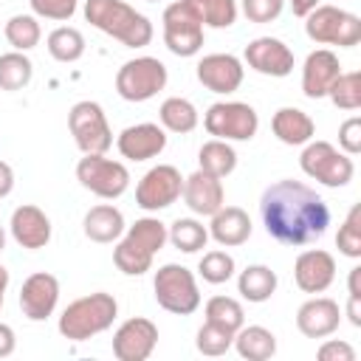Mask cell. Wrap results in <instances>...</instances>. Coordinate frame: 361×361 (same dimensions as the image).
Listing matches in <instances>:
<instances>
[{
	"instance_id": "cell-1",
	"label": "cell",
	"mask_w": 361,
	"mask_h": 361,
	"mask_svg": "<svg viewBox=\"0 0 361 361\" xmlns=\"http://www.w3.org/2000/svg\"><path fill=\"white\" fill-rule=\"evenodd\" d=\"M265 231L282 245H310L330 226V209L310 186L285 178L271 183L259 197Z\"/></svg>"
},
{
	"instance_id": "cell-2",
	"label": "cell",
	"mask_w": 361,
	"mask_h": 361,
	"mask_svg": "<svg viewBox=\"0 0 361 361\" xmlns=\"http://www.w3.org/2000/svg\"><path fill=\"white\" fill-rule=\"evenodd\" d=\"M85 20L127 48H144L152 39V23L124 0H85Z\"/></svg>"
},
{
	"instance_id": "cell-3",
	"label": "cell",
	"mask_w": 361,
	"mask_h": 361,
	"mask_svg": "<svg viewBox=\"0 0 361 361\" xmlns=\"http://www.w3.org/2000/svg\"><path fill=\"white\" fill-rule=\"evenodd\" d=\"M164 243H166V226L158 217H141L127 228V234L113 248V262L121 274L141 276L149 271L152 257L164 248Z\"/></svg>"
},
{
	"instance_id": "cell-4",
	"label": "cell",
	"mask_w": 361,
	"mask_h": 361,
	"mask_svg": "<svg viewBox=\"0 0 361 361\" xmlns=\"http://www.w3.org/2000/svg\"><path fill=\"white\" fill-rule=\"evenodd\" d=\"M118 316V302L113 293L96 290L76 302H71L59 316V333L68 341H85L90 336L104 333Z\"/></svg>"
},
{
	"instance_id": "cell-5",
	"label": "cell",
	"mask_w": 361,
	"mask_h": 361,
	"mask_svg": "<svg viewBox=\"0 0 361 361\" xmlns=\"http://www.w3.org/2000/svg\"><path fill=\"white\" fill-rule=\"evenodd\" d=\"M152 288H155V302L175 316H189L200 307V290H197L195 274L186 265H178V262L161 265L155 271Z\"/></svg>"
},
{
	"instance_id": "cell-6",
	"label": "cell",
	"mask_w": 361,
	"mask_h": 361,
	"mask_svg": "<svg viewBox=\"0 0 361 361\" xmlns=\"http://www.w3.org/2000/svg\"><path fill=\"white\" fill-rule=\"evenodd\" d=\"M305 34L319 45L353 48L361 42V20L338 6H316L305 17Z\"/></svg>"
},
{
	"instance_id": "cell-7",
	"label": "cell",
	"mask_w": 361,
	"mask_h": 361,
	"mask_svg": "<svg viewBox=\"0 0 361 361\" xmlns=\"http://www.w3.org/2000/svg\"><path fill=\"white\" fill-rule=\"evenodd\" d=\"M299 166L307 178H313L324 186H333V189L347 186L355 172L350 155L336 149L330 141H307L299 155Z\"/></svg>"
},
{
	"instance_id": "cell-8",
	"label": "cell",
	"mask_w": 361,
	"mask_h": 361,
	"mask_svg": "<svg viewBox=\"0 0 361 361\" xmlns=\"http://www.w3.org/2000/svg\"><path fill=\"white\" fill-rule=\"evenodd\" d=\"M68 127L76 147L85 155H104L113 147V130L99 102H90V99L76 102L68 113Z\"/></svg>"
},
{
	"instance_id": "cell-9",
	"label": "cell",
	"mask_w": 361,
	"mask_h": 361,
	"mask_svg": "<svg viewBox=\"0 0 361 361\" xmlns=\"http://www.w3.org/2000/svg\"><path fill=\"white\" fill-rule=\"evenodd\" d=\"M166 87V65L155 56H135L116 73V93L124 102H147Z\"/></svg>"
},
{
	"instance_id": "cell-10",
	"label": "cell",
	"mask_w": 361,
	"mask_h": 361,
	"mask_svg": "<svg viewBox=\"0 0 361 361\" xmlns=\"http://www.w3.org/2000/svg\"><path fill=\"white\" fill-rule=\"evenodd\" d=\"M203 127L223 141H251L259 130V116L245 102H214L203 116Z\"/></svg>"
},
{
	"instance_id": "cell-11",
	"label": "cell",
	"mask_w": 361,
	"mask_h": 361,
	"mask_svg": "<svg viewBox=\"0 0 361 361\" xmlns=\"http://www.w3.org/2000/svg\"><path fill=\"white\" fill-rule=\"evenodd\" d=\"M76 180L87 192H93L96 197L113 200V197H121L127 192L130 172L121 161H113V158H104V155H85L76 164Z\"/></svg>"
},
{
	"instance_id": "cell-12",
	"label": "cell",
	"mask_w": 361,
	"mask_h": 361,
	"mask_svg": "<svg viewBox=\"0 0 361 361\" xmlns=\"http://www.w3.org/2000/svg\"><path fill=\"white\" fill-rule=\"evenodd\" d=\"M164 42L175 56H195L203 48V25L183 6V0L169 3L164 8Z\"/></svg>"
},
{
	"instance_id": "cell-13",
	"label": "cell",
	"mask_w": 361,
	"mask_h": 361,
	"mask_svg": "<svg viewBox=\"0 0 361 361\" xmlns=\"http://www.w3.org/2000/svg\"><path fill=\"white\" fill-rule=\"evenodd\" d=\"M183 192V178L172 164L152 166L135 186V203L144 212H161L172 206Z\"/></svg>"
},
{
	"instance_id": "cell-14",
	"label": "cell",
	"mask_w": 361,
	"mask_h": 361,
	"mask_svg": "<svg viewBox=\"0 0 361 361\" xmlns=\"http://www.w3.org/2000/svg\"><path fill=\"white\" fill-rule=\"evenodd\" d=\"M158 344V327L144 319H127L116 333H113V355L118 361H147Z\"/></svg>"
},
{
	"instance_id": "cell-15",
	"label": "cell",
	"mask_w": 361,
	"mask_h": 361,
	"mask_svg": "<svg viewBox=\"0 0 361 361\" xmlns=\"http://www.w3.org/2000/svg\"><path fill=\"white\" fill-rule=\"evenodd\" d=\"M245 62L251 71L262 73V76H288L293 71V51L276 39V37H257L245 45Z\"/></svg>"
},
{
	"instance_id": "cell-16",
	"label": "cell",
	"mask_w": 361,
	"mask_h": 361,
	"mask_svg": "<svg viewBox=\"0 0 361 361\" xmlns=\"http://www.w3.org/2000/svg\"><path fill=\"white\" fill-rule=\"evenodd\" d=\"M59 302V279L54 274L37 271L31 274L20 288V307L23 316L31 322H45Z\"/></svg>"
},
{
	"instance_id": "cell-17",
	"label": "cell",
	"mask_w": 361,
	"mask_h": 361,
	"mask_svg": "<svg viewBox=\"0 0 361 361\" xmlns=\"http://www.w3.org/2000/svg\"><path fill=\"white\" fill-rule=\"evenodd\" d=\"M293 279L305 293H324L336 279V259L330 251L307 248L293 262Z\"/></svg>"
},
{
	"instance_id": "cell-18",
	"label": "cell",
	"mask_w": 361,
	"mask_h": 361,
	"mask_svg": "<svg viewBox=\"0 0 361 361\" xmlns=\"http://www.w3.org/2000/svg\"><path fill=\"white\" fill-rule=\"evenodd\" d=\"M341 324V307L330 296H313L299 305L296 310V327L307 338H327Z\"/></svg>"
},
{
	"instance_id": "cell-19",
	"label": "cell",
	"mask_w": 361,
	"mask_h": 361,
	"mask_svg": "<svg viewBox=\"0 0 361 361\" xmlns=\"http://www.w3.org/2000/svg\"><path fill=\"white\" fill-rule=\"evenodd\" d=\"M243 62L234 54H209L197 62V82L212 93H234L243 85Z\"/></svg>"
},
{
	"instance_id": "cell-20",
	"label": "cell",
	"mask_w": 361,
	"mask_h": 361,
	"mask_svg": "<svg viewBox=\"0 0 361 361\" xmlns=\"http://www.w3.org/2000/svg\"><path fill=\"white\" fill-rule=\"evenodd\" d=\"M116 147H118L121 158H127V161H149L164 152L166 133H164V127H158L152 121H141V124L121 130L116 138Z\"/></svg>"
},
{
	"instance_id": "cell-21",
	"label": "cell",
	"mask_w": 361,
	"mask_h": 361,
	"mask_svg": "<svg viewBox=\"0 0 361 361\" xmlns=\"http://www.w3.org/2000/svg\"><path fill=\"white\" fill-rule=\"evenodd\" d=\"M11 237L17 245L28 248V251H37V248H45L48 240H51V220L48 214L39 209V206H31V203H23L11 212Z\"/></svg>"
},
{
	"instance_id": "cell-22",
	"label": "cell",
	"mask_w": 361,
	"mask_h": 361,
	"mask_svg": "<svg viewBox=\"0 0 361 361\" xmlns=\"http://www.w3.org/2000/svg\"><path fill=\"white\" fill-rule=\"evenodd\" d=\"M341 73V62L330 48H316L307 54L302 65V93L307 99H322L327 96L330 85Z\"/></svg>"
},
{
	"instance_id": "cell-23",
	"label": "cell",
	"mask_w": 361,
	"mask_h": 361,
	"mask_svg": "<svg viewBox=\"0 0 361 361\" xmlns=\"http://www.w3.org/2000/svg\"><path fill=\"white\" fill-rule=\"evenodd\" d=\"M180 195H183L186 206L195 214H200V217H212L226 203L223 180L214 178V175H209V172H203V169H197L189 178H183V192Z\"/></svg>"
},
{
	"instance_id": "cell-24",
	"label": "cell",
	"mask_w": 361,
	"mask_h": 361,
	"mask_svg": "<svg viewBox=\"0 0 361 361\" xmlns=\"http://www.w3.org/2000/svg\"><path fill=\"white\" fill-rule=\"evenodd\" d=\"M209 237L226 248L243 245L251 237V217L240 209V206H220L212 214V226H209Z\"/></svg>"
},
{
	"instance_id": "cell-25",
	"label": "cell",
	"mask_w": 361,
	"mask_h": 361,
	"mask_svg": "<svg viewBox=\"0 0 361 361\" xmlns=\"http://www.w3.org/2000/svg\"><path fill=\"white\" fill-rule=\"evenodd\" d=\"M271 130L288 147H302V144L313 141V135H316L313 118L299 107H279L271 118Z\"/></svg>"
},
{
	"instance_id": "cell-26",
	"label": "cell",
	"mask_w": 361,
	"mask_h": 361,
	"mask_svg": "<svg viewBox=\"0 0 361 361\" xmlns=\"http://www.w3.org/2000/svg\"><path fill=\"white\" fill-rule=\"evenodd\" d=\"M82 228L85 237L93 243H113L124 234V214L110 203H99L85 214Z\"/></svg>"
},
{
	"instance_id": "cell-27",
	"label": "cell",
	"mask_w": 361,
	"mask_h": 361,
	"mask_svg": "<svg viewBox=\"0 0 361 361\" xmlns=\"http://www.w3.org/2000/svg\"><path fill=\"white\" fill-rule=\"evenodd\" d=\"M240 358H248V361H268L274 353H276V336L262 327V324H243L237 333H234V344H231Z\"/></svg>"
},
{
	"instance_id": "cell-28",
	"label": "cell",
	"mask_w": 361,
	"mask_h": 361,
	"mask_svg": "<svg viewBox=\"0 0 361 361\" xmlns=\"http://www.w3.org/2000/svg\"><path fill=\"white\" fill-rule=\"evenodd\" d=\"M276 274L268 268V265H248L245 271H240L237 276V290L243 299L248 302H268L276 290Z\"/></svg>"
},
{
	"instance_id": "cell-29",
	"label": "cell",
	"mask_w": 361,
	"mask_h": 361,
	"mask_svg": "<svg viewBox=\"0 0 361 361\" xmlns=\"http://www.w3.org/2000/svg\"><path fill=\"white\" fill-rule=\"evenodd\" d=\"M158 118H161V127H164V130L180 133V135H183V133H192V130L197 127V121H200L195 104H192L189 99H183V96H169V99H164V104H161V110H158Z\"/></svg>"
},
{
	"instance_id": "cell-30",
	"label": "cell",
	"mask_w": 361,
	"mask_h": 361,
	"mask_svg": "<svg viewBox=\"0 0 361 361\" xmlns=\"http://www.w3.org/2000/svg\"><path fill=\"white\" fill-rule=\"evenodd\" d=\"M183 6L197 17L200 25L228 28L237 20V0H183Z\"/></svg>"
},
{
	"instance_id": "cell-31",
	"label": "cell",
	"mask_w": 361,
	"mask_h": 361,
	"mask_svg": "<svg viewBox=\"0 0 361 361\" xmlns=\"http://www.w3.org/2000/svg\"><path fill=\"white\" fill-rule=\"evenodd\" d=\"M197 164H200L203 172H209V175H214V178H226V175H231L234 166H237V152H234V147H231L228 141L212 138V141H206V144L200 147Z\"/></svg>"
},
{
	"instance_id": "cell-32",
	"label": "cell",
	"mask_w": 361,
	"mask_h": 361,
	"mask_svg": "<svg viewBox=\"0 0 361 361\" xmlns=\"http://www.w3.org/2000/svg\"><path fill=\"white\" fill-rule=\"evenodd\" d=\"M166 240L183 251V254H195L200 248H206L209 243V228L203 223H197L195 217H178L169 228H166Z\"/></svg>"
},
{
	"instance_id": "cell-33",
	"label": "cell",
	"mask_w": 361,
	"mask_h": 361,
	"mask_svg": "<svg viewBox=\"0 0 361 361\" xmlns=\"http://www.w3.org/2000/svg\"><path fill=\"white\" fill-rule=\"evenodd\" d=\"M34 76V65L25 51H8L0 56V90H23Z\"/></svg>"
},
{
	"instance_id": "cell-34",
	"label": "cell",
	"mask_w": 361,
	"mask_h": 361,
	"mask_svg": "<svg viewBox=\"0 0 361 361\" xmlns=\"http://www.w3.org/2000/svg\"><path fill=\"white\" fill-rule=\"evenodd\" d=\"M48 54L56 59V62H76L82 54H85V37L79 28H71V25H59L48 34Z\"/></svg>"
},
{
	"instance_id": "cell-35",
	"label": "cell",
	"mask_w": 361,
	"mask_h": 361,
	"mask_svg": "<svg viewBox=\"0 0 361 361\" xmlns=\"http://www.w3.org/2000/svg\"><path fill=\"white\" fill-rule=\"evenodd\" d=\"M3 34H6V39L14 51H31V48L39 45L42 28H39L34 14H14V17H8Z\"/></svg>"
},
{
	"instance_id": "cell-36",
	"label": "cell",
	"mask_w": 361,
	"mask_h": 361,
	"mask_svg": "<svg viewBox=\"0 0 361 361\" xmlns=\"http://www.w3.org/2000/svg\"><path fill=\"white\" fill-rule=\"evenodd\" d=\"M206 322H214L231 333H237L243 324H245V313H243V305L231 296H212L206 302Z\"/></svg>"
},
{
	"instance_id": "cell-37",
	"label": "cell",
	"mask_w": 361,
	"mask_h": 361,
	"mask_svg": "<svg viewBox=\"0 0 361 361\" xmlns=\"http://www.w3.org/2000/svg\"><path fill=\"white\" fill-rule=\"evenodd\" d=\"M327 96L338 110H358L361 107V73L358 71H350V73L341 71L336 76V82L330 85Z\"/></svg>"
},
{
	"instance_id": "cell-38",
	"label": "cell",
	"mask_w": 361,
	"mask_h": 361,
	"mask_svg": "<svg viewBox=\"0 0 361 361\" xmlns=\"http://www.w3.org/2000/svg\"><path fill=\"white\" fill-rule=\"evenodd\" d=\"M197 274L203 276V282L209 285H223L234 276V257L226 251H206L197 262Z\"/></svg>"
},
{
	"instance_id": "cell-39",
	"label": "cell",
	"mask_w": 361,
	"mask_h": 361,
	"mask_svg": "<svg viewBox=\"0 0 361 361\" xmlns=\"http://www.w3.org/2000/svg\"><path fill=\"white\" fill-rule=\"evenodd\" d=\"M336 245H338V251H341L344 257H350V259H358V257H361V206H358V203L347 212L344 223L338 226Z\"/></svg>"
},
{
	"instance_id": "cell-40",
	"label": "cell",
	"mask_w": 361,
	"mask_h": 361,
	"mask_svg": "<svg viewBox=\"0 0 361 361\" xmlns=\"http://www.w3.org/2000/svg\"><path fill=\"white\" fill-rule=\"evenodd\" d=\"M231 344H234V333L214 322H206L195 336V347L203 355H223L231 350Z\"/></svg>"
},
{
	"instance_id": "cell-41",
	"label": "cell",
	"mask_w": 361,
	"mask_h": 361,
	"mask_svg": "<svg viewBox=\"0 0 361 361\" xmlns=\"http://www.w3.org/2000/svg\"><path fill=\"white\" fill-rule=\"evenodd\" d=\"M282 6H285V0H240V8L251 23L276 20L282 14Z\"/></svg>"
},
{
	"instance_id": "cell-42",
	"label": "cell",
	"mask_w": 361,
	"mask_h": 361,
	"mask_svg": "<svg viewBox=\"0 0 361 361\" xmlns=\"http://www.w3.org/2000/svg\"><path fill=\"white\" fill-rule=\"evenodd\" d=\"M31 11L45 20H71L76 14V0H28Z\"/></svg>"
},
{
	"instance_id": "cell-43",
	"label": "cell",
	"mask_w": 361,
	"mask_h": 361,
	"mask_svg": "<svg viewBox=\"0 0 361 361\" xmlns=\"http://www.w3.org/2000/svg\"><path fill=\"white\" fill-rule=\"evenodd\" d=\"M338 147L347 155H358L361 152V118L358 116H350L338 127Z\"/></svg>"
},
{
	"instance_id": "cell-44",
	"label": "cell",
	"mask_w": 361,
	"mask_h": 361,
	"mask_svg": "<svg viewBox=\"0 0 361 361\" xmlns=\"http://www.w3.org/2000/svg\"><path fill=\"white\" fill-rule=\"evenodd\" d=\"M316 355H319V361H355V350L347 341H338V338L324 341Z\"/></svg>"
},
{
	"instance_id": "cell-45",
	"label": "cell",
	"mask_w": 361,
	"mask_h": 361,
	"mask_svg": "<svg viewBox=\"0 0 361 361\" xmlns=\"http://www.w3.org/2000/svg\"><path fill=\"white\" fill-rule=\"evenodd\" d=\"M14 347H17V338H14V330H11L8 324H3V322H0V358H6V355H11V353H14Z\"/></svg>"
},
{
	"instance_id": "cell-46",
	"label": "cell",
	"mask_w": 361,
	"mask_h": 361,
	"mask_svg": "<svg viewBox=\"0 0 361 361\" xmlns=\"http://www.w3.org/2000/svg\"><path fill=\"white\" fill-rule=\"evenodd\" d=\"M14 189V172L6 161H0V197H6Z\"/></svg>"
},
{
	"instance_id": "cell-47",
	"label": "cell",
	"mask_w": 361,
	"mask_h": 361,
	"mask_svg": "<svg viewBox=\"0 0 361 361\" xmlns=\"http://www.w3.org/2000/svg\"><path fill=\"white\" fill-rule=\"evenodd\" d=\"M347 319L353 327H361V296H350L347 302Z\"/></svg>"
},
{
	"instance_id": "cell-48",
	"label": "cell",
	"mask_w": 361,
	"mask_h": 361,
	"mask_svg": "<svg viewBox=\"0 0 361 361\" xmlns=\"http://www.w3.org/2000/svg\"><path fill=\"white\" fill-rule=\"evenodd\" d=\"M288 3H290L293 17H307V14L319 6V0H288Z\"/></svg>"
},
{
	"instance_id": "cell-49",
	"label": "cell",
	"mask_w": 361,
	"mask_h": 361,
	"mask_svg": "<svg viewBox=\"0 0 361 361\" xmlns=\"http://www.w3.org/2000/svg\"><path fill=\"white\" fill-rule=\"evenodd\" d=\"M361 268L355 265V268H350V279H347V290H350V296H361Z\"/></svg>"
},
{
	"instance_id": "cell-50",
	"label": "cell",
	"mask_w": 361,
	"mask_h": 361,
	"mask_svg": "<svg viewBox=\"0 0 361 361\" xmlns=\"http://www.w3.org/2000/svg\"><path fill=\"white\" fill-rule=\"evenodd\" d=\"M6 288H8V271L0 265V307H3V293H6Z\"/></svg>"
},
{
	"instance_id": "cell-51",
	"label": "cell",
	"mask_w": 361,
	"mask_h": 361,
	"mask_svg": "<svg viewBox=\"0 0 361 361\" xmlns=\"http://www.w3.org/2000/svg\"><path fill=\"white\" fill-rule=\"evenodd\" d=\"M6 248V231H3V226H0V251Z\"/></svg>"
},
{
	"instance_id": "cell-52",
	"label": "cell",
	"mask_w": 361,
	"mask_h": 361,
	"mask_svg": "<svg viewBox=\"0 0 361 361\" xmlns=\"http://www.w3.org/2000/svg\"><path fill=\"white\" fill-rule=\"evenodd\" d=\"M147 3H158V0H147Z\"/></svg>"
}]
</instances>
